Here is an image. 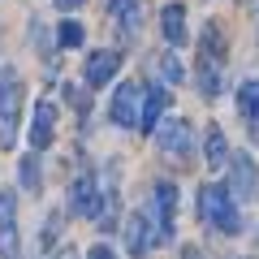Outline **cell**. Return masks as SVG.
Wrapping results in <instances>:
<instances>
[{"label": "cell", "instance_id": "6da1fadb", "mask_svg": "<svg viewBox=\"0 0 259 259\" xmlns=\"http://www.w3.org/2000/svg\"><path fill=\"white\" fill-rule=\"evenodd\" d=\"M199 216H203L207 229L216 233H242V212H238V194L229 186H199Z\"/></svg>", "mask_w": 259, "mask_h": 259}, {"label": "cell", "instance_id": "7a4b0ae2", "mask_svg": "<svg viewBox=\"0 0 259 259\" xmlns=\"http://www.w3.org/2000/svg\"><path fill=\"white\" fill-rule=\"evenodd\" d=\"M18 108H22V78L13 65H0V147L18 143Z\"/></svg>", "mask_w": 259, "mask_h": 259}, {"label": "cell", "instance_id": "3957f363", "mask_svg": "<svg viewBox=\"0 0 259 259\" xmlns=\"http://www.w3.org/2000/svg\"><path fill=\"white\" fill-rule=\"evenodd\" d=\"M151 143H156V151L164 160H186L190 147H194V130H190L186 117H164L156 125V134H151Z\"/></svg>", "mask_w": 259, "mask_h": 259}, {"label": "cell", "instance_id": "277c9868", "mask_svg": "<svg viewBox=\"0 0 259 259\" xmlns=\"http://www.w3.org/2000/svg\"><path fill=\"white\" fill-rule=\"evenodd\" d=\"M147 216H151V225H156V246H168V242H173V216H177V186L173 182L151 186Z\"/></svg>", "mask_w": 259, "mask_h": 259}, {"label": "cell", "instance_id": "5b68a950", "mask_svg": "<svg viewBox=\"0 0 259 259\" xmlns=\"http://www.w3.org/2000/svg\"><path fill=\"white\" fill-rule=\"evenodd\" d=\"M69 207H74L82 221H104V182L95 173H82L74 177V186H69Z\"/></svg>", "mask_w": 259, "mask_h": 259}, {"label": "cell", "instance_id": "8992f818", "mask_svg": "<svg viewBox=\"0 0 259 259\" xmlns=\"http://www.w3.org/2000/svg\"><path fill=\"white\" fill-rule=\"evenodd\" d=\"M143 87L139 82H121L117 91H112V104H108V117H112V125L117 130H139V121H143Z\"/></svg>", "mask_w": 259, "mask_h": 259}, {"label": "cell", "instance_id": "52a82bcc", "mask_svg": "<svg viewBox=\"0 0 259 259\" xmlns=\"http://www.w3.org/2000/svg\"><path fill=\"white\" fill-rule=\"evenodd\" d=\"M225 186L238 194V203H255L259 199V164L250 151H233L229 156V182Z\"/></svg>", "mask_w": 259, "mask_h": 259}, {"label": "cell", "instance_id": "ba28073f", "mask_svg": "<svg viewBox=\"0 0 259 259\" xmlns=\"http://www.w3.org/2000/svg\"><path fill=\"white\" fill-rule=\"evenodd\" d=\"M121 233H125V255L130 259H147V250L156 246V225H151L147 207L143 212H130L125 225H121Z\"/></svg>", "mask_w": 259, "mask_h": 259}, {"label": "cell", "instance_id": "9c48e42d", "mask_svg": "<svg viewBox=\"0 0 259 259\" xmlns=\"http://www.w3.org/2000/svg\"><path fill=\"white\" fill-rule=\"evenodd\" d=\"M121 69V52L117 48H95V52H87L82 61V82L91 87V91H100V87H108L112 78H117Z\"/></svg>", "mask_w": 259, "mask_h": 259}, {"label": "cell", "instance_id": "30bf717a", "mask_svg": "<svg viewBox=\"0 0 259 259\" xmlns=\"http://www.w3.org/2000/svg\"><path fill=\"white\" fill-rule=\"evenodd\" d=\"M30 147L35 151H48L56 139V100L52 95H44V100H35V117H30Z\"/></svg>", "mask_w": 259, "mask_h": 259}, {"label": "cell", "instance_id": "8fae6325", "mask_svg": "<svg viewBox=\"0 0 259 259\" xmlns=\"http://www.w3.org/2000/svg\"><path fill=\"white\" fill-rule=\"evenodd\" d=\"M108 18H112V30L125 44H134L143 30V0H108Z\"/></svg>", "mask_w": 259, "mask_h": 259}, {"label": "cell", "instance_id": "7c38bea8", "mask_svg": "<svg viewBox=\"0 0 259 259\" xmlns=\"http://www.w3.org/2000/svg\"><path fill=\"white\" fill-rule=\"evenodd\" d=\"M0 259H18V199L0 190Z\"/></svg>", "mask_w": 259, "mask_h": 259}, {"label": "cell", "instance_id": "4fadbf2b", "mask_svg": "<svg viewBox=\"0 0 259 259\" xmlns=\"http://www.w3.org/2000/svg\"><path fill=\"white\" fill-rule=\"evenodd\" d=\"M221 65L225 61H216V56H207V52H199V61H194V87H199L203 100H216V95H221V87H225Z\"/></svg>", "mask_w": 259, "mask_h": 259}, {"label": "cell", "instance_id": "5bb4252c", "mask_svg": "<svg viewBox=\"0 0 259 259\" xmlns=\"http://www.w3.org/2000/svg\"><path fill=\"white\" fill-rule=\"evenodd\" d=\"M160 35H164L168 48H186V39H190V30H186V5H164L160 9Z\"/></svg>", "mask_w": 259, "mask_h": 259}, {"label": "cell", "instance_id": "9a60e30c", "mask_svg": "<svg viewBox=\"0 0 259 259\" xmlns=\"http://www.w3.org/2000/svg\"><path fill=\"white\" fill-rule=\"evenodd\" d=\"M168 82L164 87H147V95H143V121H139V130L143 134H156V125H160V117L168 112Z\"/></svg>", "mask_w": 259, "mask_h": 259}, {"label": "cell", "instance_id": "2e32d148", "mask_svg": "<svg viewBox=\"0 0 259 259\" xmlns=\"http://www.w3.org/2000/svg\"><path fill=\"white\" fill-rule=\"evenodd\" d=\"M229 139H225V130L221 125H207L203 134V164L212 168V173H221V168H229Z\"/></svg>", "mask_w": 259, "mask_h": 259}, {"label": "cell", "instance_id": "e0dca14e", "mask_svg": "<svg viewBox=\"0 0 259 259\" xmlns=\"http://www.w3.org/2000/svg\"><path fill=\"white\" fill-rule=\"evenodd\" d=\"M238 112L250 125V134L259 139V78H246V82L238 87Z\"/></svg>", "mask_w": 259, "mask_h": 259}, {"label": "cell", "instance_id": "ac0fdd59", "mask_svg": "<svg viewBox=\"0 0 259 259\" xmlns=\"http://www.w3.org/2000/svg\"><path fill=\"white\" fill-rule=\"evenodd\" d=\"M18 182H22V190H26V194H39V190H44V173H39V151H35V147L18 160Z\"/></svg>", "mask_w": 259, "mask_h": 259}, {"label": "cell", "instance_id": "d6986e66", "mask_svg": "<svg viewBox=\"0 0 259 259\" xmlns=\"http://www.w3.org/2000/svg\"><path fill=\"white\" fill-rule=\"evenodd\" d=\"M199 52H207V56H216V61H225L229 44H225V35H221V22H207V26L199 30Z\"/></svg>", "mask_w": 259, "mask_h": 259}, {"label": "cell", "instance_id": "ffe728a7", "mask_svg": "<svg viewBox=\"0 0 259 259\" xmlns=\"http://www.w3.org/2000/svg\"><path fill=\"white\" fill-rule=\"evenodd\" d=\"M82 44H87V30H82V22L65 18L61 26H56V48H65V52H74V48H82Z\"/></svg>", "mask_w": 259, "mask_h": 259}, {"label": "cell", "instance_id": "44dd1931", "mask_svg": "<svg viewBox=\"0 0 259 259\" xmlns=\"http://www.w3.org/2000/svg\"><path fill=\"white\" fill-rule=\"evenodd\" d=\"M156 74L164 78L168 87H182V82H186V69H182V61H177V52H160V61H156Z\"/></svg>", "mask_w": 259, "mask_h": 259}, {"label": "cell", "instance_id": "7402d4cb", "mask_svg": "<svg viewBox=\"0 0 259 259\" xmlns=\"http://www.w3.org/2000/svg\"><path fill=\"white\" fill-rule=\"evenodd\" d=\"M56 233H61V212H56V207H52V212L44 216V238H39V242H44V250L52 246V238H56Z\"/></svg>", "mask_w": 259, "mask_h": 259}, {"label": "cell", "instance_id": "603a6c76", "mask_svg": "<svg viewBox=\"0 0 259 259\" xmlns=\"http://www.w3.org/2000/svg\"><path fill=\"white\" fill-rule=\"evenodd\" d=\"M87 259H117V250H112L108 242H95V246H91V255H87Z\"/></svg>", "mask_w": 259, "mask_h": 259}, {"label": "cell", "instance_id": "cb8c5ba5", "mask_svg": "<svg viewBox=\"0 0 259 259\" xmlns=\"http://www.w3.org/2000/svg\"><path fill=\"white\" fill-rule=\"evenodd\" d=\"M52 5H56V9H61V13H74L78 5H82V0H52Z\"/></svg>", "mask_w": 259, "mask_h": 259}, {"label": "cell", "instance_id": "d4e9b609", "mask_svg": "<svg viewBox=\"0 0 259 259\" xmlns=\"http://www.w3.org/2000/svg\"><path fill=\"white\" fill-rule=\"evenodd\" d=\"M182 259H207V255H203L199 246H186V250H182Z\"/></svg>", "mask_w": 259, "mask_h": 259}, {"label": "cell", "instance_id": "484cf974", "mask_svg": "<svg viewBox=\"0 0 259 259\" xmlns=\"http://www.w3.org/2000/svg\"><path fill=\"white\" fill-rule=\"evenodd\" d=\"M56 259H78V250H61V255H56Z\"/></svg>", "mask_w": 259, "mask_h": 259}, {"label": "cell", "instance_id": "4316f807", "mask_svg": "<svg viewBox=\"0 0 259 259\" xmlns=\"http://www.w3.org/2000/svg\"><path fill=\"white\" fill-rule=\"evenodd\" d=\"M233 259H250V255H233Z\"/></svg>", "mask_w": 259, "mask_h": 259}]
</instances>
